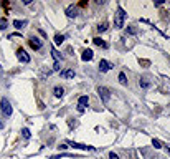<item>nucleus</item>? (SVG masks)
<instances>
[{
    "label": "nucleus",
    "instance_id": "f257e3e1",
    "mask_svg": "<svg viewBox=\"0 0 170 159\" xmlns=\"http://www.w3.org/2000/svg\"><path fill=\"white\" fill-rule=\"evenodd\" d=\"M125 17H127V13L124 12L122 7H119V9H117V13L114 15V27L116 28H122L124 22H125Z\"/></svg>",
    "mask_w": 170,
    "mask_h": 159
},
{
    "label": "nucleus",
    "instance_id": "f03ea898",
    "mask_svg": "<svg viewBox=\"0 0 170 159\" xmlns=\"http://www.w3.org/2000/svg\"><path fill=\"white\" fill-rule=\"evenodd\" d=\"M0 109H2V115L5 116V118H10L12 116L13 108H12V103L9 101V98H2V101H0Z\"/></svg>",
    "mask_w": 170,
    "mask_h": 159
},
{
    "label": "nucleus",
    "instance_id": "7ed1b4c3",
    "mask_svg": "<svg viewBox=\"0 0 170 159\" xmlns=\"http://www.w3.org/2000/svg\"><path fill=\"white\" fill-rule=\"evenodd\" d=\"M28 43H30V47L36 51L42 50V47H43V42L40 38H36V36H30V38H28Z\"/></svg>",
    "mask_w": 170,
    "mask_h": 159
},
{
    "label": "nucleus",
    "instance_id": "20e7f679",
    "mask_svg": "<svg viewBox=\"0 0 170 159\" xmlns=\"http://www.w3.org/2000/svg\"><path fill=\"white\" fill-rule=\"evenodd\" d=\"M98 95L101 96V100H103L104 103H107V101L111 100V93H109V89L104 88V86H99L98 88Z\"/></svg>",
    "mask_w": 170,
    "mask_h": 159
},
{
    "label": "nucleus",
    "instance_id": "39448f33",
    "mask_svg": "<svg viewBox=\"0 0 170 159\" xmlns=\"http://www.w3.org/2000/svg\"><path fill=\"white\" fill-rule=\"evenodd\" d=\"M17 58L22 63H30V56H28V53L23 50V48H18V50H17Z\"/></svg>",
    "mask_w": 170,
    "mask_h": 159
},
{
    "label": "nucleus",
    "instance_id": "423d86ee",
    "mask_svg": "<svg viewBox=\"0 0 170 159\" xmlns=\"http://www.w3.org/2000/svg\"><path fill=\"white\" fill-rule=\"evenodd\" d=\"M78 13H79V10H78V7H76V5H70L66 9V15L70 18H76V17H78Z\"/></svg>",
    "mask_w": 170,
    "mask_h": 159
},
{
    "label": "nucleus",
    "instance_id": "0eeeda50",
    "mask_svg": "<svg viewBox=\"0 0 170 159\" xmlns=\"http://www.w3.org/2000/svg\"><path fill=\"white\" fill-rule=\"evenodd\" d=\"M66 144H70V146H73L74 149H89V151H92L94 148L92 146H86V144H79V142H74V141H68Z\"/></svg>",
    "mask_w": 170,
    "mask_h": 159
},
{
    "label": "nucleus",
    "instance_id": "6e6552de",
    "mask_svg": "<svg viewBox=\"0 0 170 159\" xmlns=\"http://www.w3.org/2000/svg\"><path fill=\"white\" fill-rule=\"evenodd\" d=\"M112 68V65L107 62V60H101L99 62V71H103V73H106V71H109Z\"/></svg>",
    "mask_w": 170,
    "mask_h": 159
},
{
    "label": "nucleus",
    "instance_id": "1a4fd4ad",
    "mask_svg": "<svg viewBox=\"0 0 170 159\" xmlns=\"http://www.w3.org/2000/svg\"><path fill=\"white\" fill-rule=\"evenodd\" d=\"M92 56H94V53H92V50H84L83 55H81V58L84 60V62H91Z\"/></svg>",
    "mask_w": 170,
    "mask_h": 159
},
{
    "label": "nucleus",
    "instance_id": "9d476101",
    "mask_svg": "<svg viewBox=\"0 0 170 159\" xmlns=\"http://www.w3.org/2000/svg\"><path fill=\"white\" fill-rule=\"evenodd\" d=\"M61 78H66V80H71V78H74V70H63L61 71Z\"/></svg>",
    "mask_w": 170,
    "mask_h": 159
},
{
    "label": "nucleus",
    "instance_id": "9b49d317",
    "mask_svg": "<svg viewBox=\"0 0 170 159\" xmlns=\"http://www.w3.org/2000/svg\"><path fill=\"white\" fill-rule=\"evenodd\" d=\"M27 25H28V22H27V20H13V27H15V28H18V30L25 28Z\"/></svg>",
    "mask_w": 170,
    "mask_h": 159
},
{
    "label": "nucleus",
    "instance_id": "f8f14e48",
    "mask_svg": "<svg viewBox=\"0 0 170 159\" xmlns=\"http://www.w3.org/2000/svg\"><path fill=\"white\" fill-rule=\"evenodd\" d=\"M92 42H94V45H98V47H101V48H107V43L104 42L101 36H96V38H92Z\"/></svg>",
    "mask_w": 170,
    "mask_h": 159
},
{
    "label": "nucleus",
    "instance_id": "ddd939ff",
    "mask_svg": "<svg viewBox=\"0 0 170 159\" xmlns=\"http://www.w3.org/2000/svg\"><path fill=\"white\" fill-rule=\"evenodd\" d=\"M88 103H89V98H88L86 95H84V96H79V100H78V104L81 106V108H84V106H88Z\"/></svg>",
    "mask_w": 170,
    "mask_h": 159
},
{
    "label": "nucleus",
    "instance_id": "4468645a",
    "mask_svg": "<svg viewBox=\"0 0 170 159\" xmlns=\"http://www.w3.org/2000/svg\"><path fill=\"white\" fill-rule=\"evenodd\" d=\"M53 93H55L56 98H61V96L64 95V88H63V86H55V88H53Z\"/></svg>",
    "mask_w": 170,
    "mask_h": 159
},
{
    "label": "nucleus",
    "instance_id": "2eb2a0df",
    "mask_svg": "<svg viewBox=\"0 0 170 159\" xmlns=\"http://www.w3.org/2000/svg\"><path fill=\"white\" fill-rule=\"evenodd\" d=\"M150 81H149V80H145V78H140L139 80V86L140 88H144V89H147V88H150Z\"/></svg>",
    "mask_w": 170,
    "mask_h": 159
},
{
    "label": "nucleus",
    "instance_id": "dca6fc26",
    "mask_svg": "<svg viewBox=\"0 0 170 159\" xmlns=\"http://www.w3.org/2000/svg\"><path fill=\"white\" fill-rule=\"evenodd\" d=\"M119 83L127 85V76H125V73H119Z\"/></svg>",
    "mask_w": 170,
    "mask_h": 159
},
{
    "label": "nucleus",
    "instance_id": "f3484780",
    "mask_svg": "<svg viewBox=\"0 0 170 159\" xmlns=\"http://www.w3.org/2000/svg\"><path fill=\"white\" fill-rule=\"evenodd\" d=\"M107 30V23L106 22H103V23H99V25H98V32H99V33H103V32H106Z\"/></svg>",
    "mask_w": 170,
    "mask_h": 159
},
{
    "label": "nucleus",
    "instance_id": "a211bd4d",
    "mask_svg": "<svg viewBox=\"0 0 170 159\" xmlns=\"http://www.w3.org/2000/svg\"><path fill=\"white\" fill-rule=\"evenodd\" d=\"M7 27H9V22H7V18H0V30H5Z\"/></svg>",
    "mask_w": 170,
    "mask_h": 159
},
{
    "label": "nucleus",
    "instance_id": "6ab92c4d",
    "mask_svg": "<svg viewBox=\"0 0 170 159\" xmlns=\"http://www.w3.org/2000/svg\"><path fill=\"white\" fill-rule=\"evenodd\" d=\"M51 55H53V58L56 60V62H60V60H61V55H60V53L56 51L55 48H51Z\"/></svg>",
    "mask_w": 170,
    "mask_h": 159
},
{
    "label": "nucleus",
    "instance_id": "aec40b11",
    "mask_svg": "<svg viewBox=\"0 0 170 159\" xmlns=\"http://www.w3.org/2000/svg\"><path fill=\"white\" fill-rule=\"evenodd\" d=\"M22 136L25 138V139H30V129H28V128H23L22 129Z\"/></svg>",
    "mask_w": 170,
    "mask_h": 159
},
{
    "label": "nucleus",
    "instance_id": "412c9836",
    "mask_svg": "<svg viewBox=\"0 0 170 159\" xmlns=\"http://www.w3.org/2000/svg\"><path fill=\"white\" fill-rule=\"evenodd\" d=\"M63 42H64V36H63V35H56V36H55V43H56V45H61Z\"/></svg>",
    "mask_w": 170,
    "mask_h": 159
},
{
    "label": "nucleus",
    "instance_id": "4be33fe9",
    "mask_svg": "<svg viewBox=\"0 0 170 159\" xmlns=\"http://www.w3.org/2000/svg\"><path fill=\"white\" fill-rule=\"evenodd\" d=\"M136 33H137L136 27H127V35H136Z\"/></svg>",
    "mask_w": 170,
    "mask_h": 159
},
{
    "label": "nucleus",
    "instance_id": "5701e85b",
    "mask_svg": "<svg viewBox=\"0 0 170 159\" xmlns=\"http://www.w3.org/2000/svg\"><path fill=\"white\" fill-rule=\"evenodd\" d=\"M152 144H154V148H155V149H160V148H162V142H160L159 139H154Z\"/></svg>",
    "mask_w": 170,
    "mask_h": 159
},
{
    "label": "nucleus",
    "instance_id": "b1692460",
    "mask_svg": "<svg viewBox=\"0 0 170 159\" xmlns=\"http://www.w3.org/2000/svg\"><path fill=\"white\" fill-rule=\"evenodd\" d=\"M60 68H61V66H60V62H55L53 63V70L55 71H60Z\"/></svg>",
    "mask_w": 170,
    "mask_h": 159
},
{
    "label": "nucleus",
    "instance_id": "393cba45",
    "mask_svg": "<svg viewBox=\"0 0 170 159\" xmlns=\"http://www.w3.org/2000/svg\"><path fill=\"white\" fill-rule=\"evenodd\" d=\"M109 159H119V156L116 153H109Z\"/></svg>",
    "mask_w": 170,
    "mask_h": 159
},
{
    "label": "nucleus",
    "instance_id": "a878e982",
    "mask_svg": "<svg viewBox=\"0 0 170 159\" xmlns=\"http://www.w3.org/2000/svg\"><path fill=\"white\" fill-rule=\"evenodd\" d=\"M3 128H5V123H3L2 119H0V129H3Z\"/></svg>",
    "mask_w": 170,
    "mask_h": 159
},
{
    "label": "nucleus",
    "instance_id": "bb28decb",
    "mask_svg": "<svg viewBox=\"0 0 170 159\" xmlns=\"http://www.w3.org/2000/svg\"><path fill=\"white\" fill-rule=\"evenodd\" d=\"M167 154H168V156H170V148H167Z\"/></svg>",
    "mask_w": 170,
    "mask_h": 159
}]
</instances>
